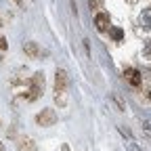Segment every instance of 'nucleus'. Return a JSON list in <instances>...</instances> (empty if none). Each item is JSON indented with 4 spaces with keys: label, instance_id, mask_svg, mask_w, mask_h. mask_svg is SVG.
Returning <instances> with one entry per match:
<instances>
[{
    "label": "nucleus",
    "instance_id": "1",
    "mask_svg": "<svg viewBox=\"0 0 151 151\" xmlns=\"http://www.w3.org/2000/svg\"><path fill=\"white\" fill-rule=\"evenodd\" d=\"M67 84H69V80H67V73H65L63 69H59V71H57V76H55V92H57V99L65 94Z\"/></svg>",
    "mask_w": 151,
    "mask_h": 151
},
{
    "label": "nucleus",
    "instance_id": "2",
    "mask_svg": "<svg viewBox=\"0 0 151 151\" xmlns=\"http://www.w3.org/2000/svg\"><path fill=\"white\" fill-rule=\"evenodd\" d=\"M36 122L40 124V126H55V122H57L55 109H42V111L36 116Z\"/></svg>",
    "mask_w": 151,
    "mask_h": 151
},
{
    "label": "nucleus",
    "instance_id": "3",
    "mask_svg": "<svg viewBox=\"0 0 151 151\" xmlns=\"http://www.w3.org/2000/svg\"><path fill=\"white\" fill-rule=\"evenodd\" d=\"M124 78H126L132 86H139V84H141V73H139L134 67H128V69L124 71Z\"/></svg>",
    "mask_w": 151,
    "mask_h": 151
},
{
    "label": "nucleus",
    "instance_id": "4",
    "mask_svg": "<svg viewBox=\"0 0 151 151\" xmlns=\"http://www.w3.org/2000/svg\"><path fill=\"white\" fill-rule=\"evenodd\" d=\"M94 25H97V29H99V32H105V29L109 27V15L99 13L97 17H94Z\"/></svg>",
    "mask_w": 151,
    "mask_h": 151
},
{
    "label": "nucleus",
    "instance_id": "5",
    "mask_svg": "<svg viewBox=\"0 0 151 151\" xmlns=\"http://www.w3.org/2000/svg\"><path fill=\"white\" fill-rule=\"evenodd\" d=\"M23 50H25L27 57H32V59H36V57L40 55V48H38L36 42H25V44H23Z\"/></svg>",
    "mask_w": 151,
    "mask_h": 151
},
{
    "label": "nucleus",
    "instance_id": "6",
    "mask_svg": "<svg viewBox=\"0 0 151 151\" xmlns=\"http://www.w3.org/2000/svg\"><path fill=\"white\" fill-rule=\"evenodd\" d=\"M109 34H111V38H113V40H122V29L120 27H109Z\"/></svg>",
    "mask_w": 151,
    "mask_h": 151
},
{
    "label": "nucleus",
    "instance_id": "7",
    "mask_svg": "<svg viewBox=\"0 0 151 151\" xmlns=\"http://www.w3.org/2000/svg\"><path fill=\"white\" fill-rule=\"evenodd\" d=\"M111 99H113V101H116V105H118V109H120V111H124V109H126V105H124V101H122V99L118 97V94H111Z\"/></svg>",
    "mask_w": 151,
    "mask_h": 151
},
{
    "label": "nucleus",
    "instance_id": "8",
    "mask_svg": "<svg viewBox=\"0 0 151 151\" xmlns=\"http://www.w3.org/2000/svg\"><path fill=\"white\" fill-rule=\"evenodd\" d=\"M143 130H145V134H147V139H151V124H149L147 120H143Z\"/></svg>",
    "mask_w": 151,
    "mask_h": 151
},
{
    "label": "nucleus",
    "instance_id": "9",
    "mask_svg": "<svg viewBox=\"0 0 151 151\" xmlns=\"http://www.w3.org/2000/svg\"><path fill=\"white\" fill-rule=\"evenodd\" d=\"M101 6V0H90V9H94V11H97Z\"/></svg>",
    "mask_w": 151,
    "mask_h": 151
},
{
    "label": "nucleus",
    "instance_id": "10",
    "mask_svg": "<svg viewBox=\"0 0 151 151\" xmlns=\"http://www.w3.org/2000/svg\"><path fill=\"white\" fill-rule=\"evenodd\" d=\"M0 48H2V50L6 48V40H4V38H0Z\"/></svg>",
    "mask_w": 151,
    "mask_h": 151
},
{
    "label": "nucleus",
    "instance_id": "11",
    "mask_svg": "<svg viewBox=\"0 0 151 151\" xmlns=\"http://www.w3.org/2000/svg\"><path fill=\"white\" fill-rule=\"evenodd\" d=\"M145 55H147V57H151V42L147 44V48H145Z\"/></svg>",
    "mask_w": 151,
    "mask_h": 151
},
{
    "label": "nucleus",
    "instance_id": "12",
    "mask_svg": "<svg viewBox=\"0 0 151 151\" xmlns=\"http://www.w3.org/2000/svg\"><path fill=\"white\" fill-rule=\"evenodd\" d=\"M15 2H17V4H19V6H21V0H15Z\"/></svg>",
    "mask_w": 151,
    "mask_h": 151
}]
</instances>
